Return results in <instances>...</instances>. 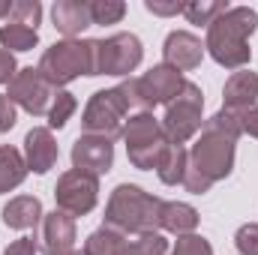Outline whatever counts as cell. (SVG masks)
<instances>
[{"label":"cell","mask_w":258,"mask_h":255,"mask_svg":"<svg viewBox=\"0 0 258 255\" xmlns=\"http://www.w3.org/2000/svg\"><path fill=\"white\" fill-rule=\"evenodd\" d=\"M225 9H228V3H222V0H192V3H183L186 21H189V24H207V27H210V21H216Z\"/></svg>","instance_id":"d4e9b609"},{"label":"cell","mask_w":258,"mask_h":255,"mask_svg":"<svg viewBox=\"0 0 258 255\" xmlns=\"http://www.w3.org/2000/svg\"><path fill=\"white\" fill-rule=\"evenodd\" d=\"M144 57V45L135 33H114L108 39H96V75L129 78Z\"/></svg>","instance_id":"9c48e42d"},{"label":"cell","mask_w":258,"mask_h":255,"mask_svg":"<svg viewBox=\"0 0 258 255\" xmlns=\"http://www.w3.org/2000/svg\"><path fill=\"white\" fill-rule=\"evenodd\" d=\"M237 120H240V129H243L246 135L258 138V105H255V108H249V111H243Z\"/></svg>","instance_id":"d590c367"},{"label":"cell","mask_w":258,"mask_h":255,"mask_svg":"<svg viewBox=\"0 0 258 255\" xmlns=\"http://www.w3.org/2000/svg\"><path fill=\"white\" fill-rule=\"evenodd\" d=\"M120 138L126 141V156L138 171H156V165L168 150V138L162 132V123L153 117V111L129 114Z\"/></svg>","instance_id":"8992f818"},{"label":"cell","mask_w":258,"mask_h":255,"mask_svg":"<svg viewBox=\"0 0 258 255\" xmlns=\"http://www.w3.org/2000/svg\"><path fill=\"white\" fill-rule=\"evenodd\" d=\"M54 93H57V87H51L36 66H21L15 72V78L9 81V93L6 96L18 108H24L27 114L42 117V114H48V108L54 102Z\"/></svg>","instance_id":"30bf717a"},{"label":"cell","mask_w":258,"mask_h":255,"mask_svg":"<svg viewBox=\"0 0 258 255\" xmlns=\"http://www.w3.org/2000/svg\"><path fill=\"white\" fill-rule=\"evenodd\" d=\"M240 135H243L240 120L219 108L213 117L204 120L201 132L195 135V144L189 147V168L207 177L210 183L225 180L234 171V153Z\"/></svg>","instance_id":"6da1fadb"},{"label":"cell","mask_w":258,"mask_h":255,"mask_svg":"<svg viewBox=\"0 0 258 255\" xmlns=\"http://www.w3.org/2000/svg\"><path fill=\"white\" fill-rule=\"evenodd\" d=\"M126 15V3L123 0H90V18L93 24H117Z\"/></svg>","instance_id":"4316f807"},{"label":"cell","mask_w":258,"mask_h":255,"mask_svg":"<svg viewBox=\"0 0 258 255\" xmlns=\"http://www.w3.org/2000/svg\"><path fill=\"white\" fill-rule=\"evenodd\" d=\"M204 42L189 30H171L162 42V63L174 66L177 72H192L204 60Z\"/></svg>","instance_id":"5bb4252c"},{"label":"cell","mask_w":258,"mask_h":255,"mask_svg":"<svg viewBox=\"0 0 258 255\" xmlns=\"http://www.w3.org/2000/svg\"><path fill=\"white\" fill-rule=\"evenodd\" d=\"M42 216H45V210H42V201L36 195H15L0 210L3 225L12 228V231H27V228L36 231L39 222H42Z\"/></svg>","instance_id":"e0dca14e"},{"label":"cell","mask_w":258,"mask_h":255,"mask_svg":"<svg viewBox=\"0 0 258 255\" xmlns=\"http://www.w3.org/2000/svg\"><path fill=\"white\" fill-rule=\"evenodd\" d=\"M234 246L240 255H258V222H246L234 234Z\"/></svg>","instance_id":"f546056e"},{"label":"cell","mask_w":258,"mask_h":255,"mask_svg":"<svg viewBox=\"0 0 258 255\" xmlns=\"http://www.w3.org/2000/svg\"><path fill=\"white\" fill-rule=\"evenodd\" d=\"M27 177V162L24 153L12 144H0V195L18 189Z\"/></svg>","instance_id":"ffe728a7"},{"label":"cell","mask_w":258,"mask_h":255,"mask_svg":"<svg viewBox=\"0 0 258 255\" xmlns=\"http://www.w3.org/2000/svg\"><path fill=\"white\" fill-rule=\"evenodd\" d=\"M168 255H213V246L201 234H183V237H177V243L171 246Z\"/></svg>","instance_id":"f1b7e54d"},{"label":"cell","mask_w":258,"mask_h":255,"mask_svg":"<svg viewBox=\"0 0 258 255\" xmlns=\"http://www.w3.org/2000/svg\"><path fill=\"white\" fill-rule=\"evenodd\" d=\"M51 21H54L57 33H63V39H78L81 30H87L93 24L90 0H57L51 6Z\"/></svg>","instance_id":"ac0fdd59"},{"label":"cell","mask_w":258,"mask_h":255,"mask_svg":"<svg viewBox=\"0 0 258 255\" xmlns=\"http://www.w3.org/2000/svg\"><path fill=\"white\" fill-rule=\"evenodd\" d=\"M36 45H39V30L15 24V21L0 24V48H6L9 54L12 51H33Z\"/></svg>","instance_id":"7402d4cb"},{"label":"cell","mask_w":258,"mask_h":255,"mask_svg":"<svg viewBox=\"0 0 258 255\" xmlns=\"http://www.w3.org/2000/svg\"><path fill=\"white\" fill-rule=\"evenodd\" d=\"M186 165H189V150L180 147V144H168L162 162L156 165V174H159V180L165 186H177V183H183Z\"/></svg>","instance_id":"44dd1931"},{"label":"cell","mask_w":258,"mask_h":255,"mask_svg":"<svg viewBox=\"0 0 258 255\" xmlns=\"http://www.w3.org/2000/svg\"><path fill=\"white\" fill-rule=\"evenodd\" d=\"M201 111H204V93H201V87L195 81H186L183 90L177 93V99H171L165 105V117L159 120L168 144H180L183 147L186 141H192L201 132V126H204Z\"/></svg>","instance_id":"52a82bcc"},{"label":"cell","mask_w":258,"mask_h":255,"mask_svg":"<svg viewBox=\"0 0 258 255\" xmlns=\"http://www.w3.org/2000/svg\"><path fill=\"white\" fill-rule=\"evenodd\" d=\"M162 198L144 192L135 183H120L108 195L105 204V225L117 228L120 234H156L162 231Z\"/></svg>","instance_id":"3957f363"},{"label":"cell","mask_w":258,"mask_h":255,"mask_svg":"<svg viewBox=\"0 0 258 255\" xmlns=\"http://www.w3.org/2000/svg\"><path fill=\"white\" fill-rule=\"evenodd\" d=\"M54 201H57V210L69 216H87L99 201V177L69 168L57 177Z\"/></svg>","instance_id":"8fae6325"},{"label":"cell","mask_w":258,"mask_h":255,"mask_svg":"<svg viewBox=\"0 0 258 255\" xmlns=\"http://www.w3.org/2000/svg\"><path fill=\"white\" fill-rule=\"evenodd\" d=\"M15 123H18V105L6 93H0V135L9 132Z\"/></svg>","instance_id":"4dcf8cb0"},{"label":"cell","mask_w":258,"mask_h":255,"mask_svg":"<svg viewBox=\"0 0 258 255\" xmlns=\"http://www.w3.org/2000/svg\"><path fill=\"white\" fill-rule=\"evenodd\" d=\"M168 240H165V234L162 231H156V234H138V237H132L126 243H123V249L120 255H168Z\"/></svg>","instance_id":"cb8c5ba5"},{"label":"cell","mask_w":258,"mask_h":255,"mask_svg":"<svg viewBox=\"0 0 258 255\" xmlns=\"http://www.w3.org/2000/svg\"><path fill=\"white\" fill-rule=\"evenodd\" d=\"M126 114H129V105L117 87L96 90L87 99V105H84L81 129H84V135H102V138H111L114 141L123 132Z\"/></svg>","instance_id":"ba28073f"},{"label":"cell","mask_w":258,"mask_h":255,"mask_svg":"<svg viewBox=\"0 0 258 255\" xmlns=\"http://www.w3.org/2000/svg\"><path fill=\"white\" fill-rule=\"evenodd\" d=\"M183 84H186L183 72H177L174 66H168V63H156V66H150L144 75H138V78H132V75L123 78L117 84V90L123 93L129 108L150 111L156 105H168L171 99H177Z\"/></svg>","instance_id":"5b68a950"},{"label":"cell","mask_w":258,"mask_h":255,"mask_svg":"<svg viewBox=\"0 0 258 255\" xmlns=\"http://www.w3.org/2000/svg\"><path fill=\"white\" fill-rule=\"evenodd\" d=\"M36 252H39V246H36L33 237H18L3 249V255H36Z\"/></svg>","instance_id":"d6a6232c"},{"label":"cell","mask_w":258,"mask_h":255,"mask_svg":"<svg viewBox=\"0 0 258 255\" xmlns=\"http://www.w3.org/2000/svg\"><path fill=\"white\" fill-rule=\"evenodd\" d=\"M123 243H126V234H120L117 228H108V225H102V228H96V231H90L87 234V240H84V255H120L123 249Z\"/></svg>","instance_id":"603a6c76"},{"label":"cell","mask_w":258,"mask_h":255,"mask_svg":"<svg viewBox=\"0 0 258 255\" xmlns=\"http://www.w3.org/2000/svg\"><path fill=\"white\" fill-rule=\"evenodd\" d=\"M183 186H186V192H192V195H204V192H210V180L207 177H201L198 171H192L189 165H186V174H183Z\"/></svg>","instance_id":"1f68e13d"},{"label":"cell","mask_w":258,"mask_h":255,"mask_svg":"<svg viewBox=\"0 0 258 255\" xmlns=\"http://www.w3.org/2000/svg\"><path fill=\"white\" fill-rule=\"evenodd\" d=\"M57 141L48 126H33L24 135V162L33 174H48L57 165Z\"/></svg>","instance_id":"2e32d148"},{"label":"cell","mask_w":258,"mask_h":255,"mask_svg":"<svg viewBox=\"0 0 258 255\" xmlns=\"http://www.w3.org/2000/svg\"><path fill=\"white\" fill-rule=\"evenodd\" d=\"M258 30V12L249 6H228L216 21L207 27L204 51L225 69H246L252 60L249 36Z\"/></svg>","instance_id":"7a4b0ae2"},{"label":"cell","mask_w":258,"mask_h":255,"mask_svg":"<svg viewBox=\"0 0 258 255\" xmlns=\"http://www.w3.org/2000/svg\"><path fill=\"white\" fill-rule=\"evenodd\" d=\"M111 165H114L111 138H102V135H78L75 138V144H72V168L75 171L102 177L111 171Z\"/></svg>","instance_id":"4fadbf2b"},{"label":"cell","mask_w":258,"mask_h":255,"mask_svg":"<svg viewBox=\"0 0 258 255\" xmlns=\"http://www.w3.org/2000/svg\"><path fill=\"white\" fill-rule=\"evenodd\" d=\"M75 108H78V99L69 93V90H57L54 93V102H51V108H48V129H63L69 123V117L75 114Z\"/></svg>","instance_id":"484cf974"},{"label":"cell","mask_w":258,"mask_h":255,"mask_svg":"<svg viewBox=\"0 0 258 255\" xmlns=\"http://www.w3.org/2000/svg\"><path fill=\"white\" fill-rule=\"evenodd\" d=\"M36 69L57 90H63L81 75H96V39H60L45 48Z\"/></svg>","instance_id":"277c9868"},{"label":"cell","mask_w":258,"mask_h":255,"mask_svg":"<svg viewBox=\"0 0 258 255\" xmlns=\"http://www.w3.org/2000/svg\"><path fill=\"white\" fill-rule=\"evenodd\" d=\"M198 228V210L186 201H165L162 204V231L168 234H195Z\"/></svg>","instance_id":"d6986e66"},{"label":"cell","mask_w":258,"mask_h":255,"mask_svg":"<svg viewBox=\"0 0 258 255\" xmlns=\"http://www.w3.org/2000/svg\"><path fill=\"white\" fill-rule=\"evenodd\" d=\"M69 255H84V252H69Z\"/></svg>","instance_id":"74e56055"},{"label":"cell","mask_w":258,"mask_h":255,"mask_svg":"<svg viewBox=\"0 0 258 255\" xmlns=\"http://www.w3.org/2000/svg\"><path fill=\"white\" fill-rule=\"evenodd\" d=\"M258 105V72L252 69H237L228 75L222 87V111L240 117L243 111Z\"/></svg>","instance_id":"9a60e30c"},{"label":"cell","mask_w":258,"mask_h":255,"mask_svg":"<svg viewBox=\"0 0 258 255\" xmlns=\"http://www.w3.org/2000/svg\"><path fill=\"white\" fill-rule=\"evenodd\" d=\"M9 12H12V3H9V0H0V21H3V18L9 21Z\"/></svg>","instance_id":"8d00e7d4"},{"label":"cell","mask_w":258,"mask_h":255,"mask_svg":"<svg viewBox=\"0 0 258 255\" xmlns=\"http://www.w3.org/2000/svg\"><path fill=\"white\" fill-rule=\"evenodd\" d=\"M9 21L36 30L39 21H42V3H39V0H15V3H12V12H9Z\"/></svg>","instance_id":"83f0119b"},{"label":"cell","mask_w":258,"mask_h":255,"mask_svg":"<svg viewBox=\"0 0 258 255\" xmlns=\"http://www.w3.org/2000/svg\"><path fill=\"white\" fill-rule=\"evenodd\" d=\"M144 9L153 15H183V3H156V0H144Z\"/></svg>","instance_id":"e575fe53"},{"label":"cell","mask_w":258,"mask_h":255,"mask_svg":"<svg viewBox=\"0 0 258 255\" xmlns=\"http://www.w3.org/2000/svg\"><path fill=\"white\" fill-rule=\"evenodd\" d=\"M36 246L42 255H69L75 252V240H78V228H75V216H69L63 210H51L42 216L36 234H33Z\"/></svg>","instance_id":"7c38bea8"},{"label":"cell","mask_w":258,"mask_h":255,"mask_svg":"<svg viewBox=\"0 0 258 255\" xmlns=\"http://www.w3.org/2000/svg\"><path fill=\"white\" fill-rule=\"evenodd\" d=\"M15 72H18L15 57H12L6 48H0V84H9V81L15 78Z\"/></svg>","instance_id":"836d02e7"}]
</instances>
